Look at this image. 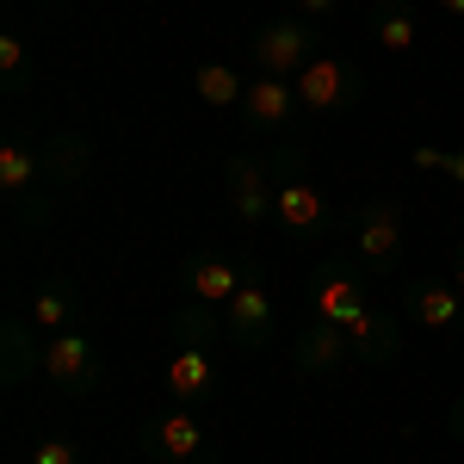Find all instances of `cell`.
Here are the masks:
<instances>
[{
	"label": "cell",
	"mask_w": 464,
	"mask_h": 464,
	"mask_svg": "<svg viewBox=\"0 0 464 464\" xmlns=\"http://www.w3.org/2000/svg\"><path fill=\"white\" fill-rule=\"evenodd\" d=\"M266 168H273V179H279V198H273V223H279L285 236H297V242H304V236H322V229L334 223V205L322 198L316 179L304 174V149L279 137V149H273V161H266Z\"/></svg>",
	"instance_id": "cell-1"
},
{
	"label": "cell",
	"mask_w": 464,
	"mask_h": 464,
	"mask_svg": "<svg viewBox=\"0 0 464 464\" xmlns=\"http://www.w3.org/2000/svg\"><path fill=\"white\" fill-rule=\"evenodd\" d=\"M316 56L322 50H316V25L310 19H266L248 37V63L260 74H279V81H297Z\"/></svg>",
	"instance_id": "cell-2"
},
{
	"label": "cell",
	"mask_w": 464,
	"mask_h": 464,
	"mask_svg": "<svg viewBox=\"0 0 464 464\" xmlns=\"http://www.w3.org/2000/svg\"><path fill=\"white\" fill-rule=\"evenodd\" d=\"M223 322H229V341H236L242 353H260V347L279 334V297L266 291V279H260L254 260H242V285L223 304Z\"/></svg>",
	"instance_id": "cell-3"
},
{
	"label": "cell",
	"mask_w": 464,
	"mask_h": 464,
	"mask_svg": "<svg viewBox=\"0 0 464 464\" xmlns=\"http://www.w3.org/2000/svg\"><path fill=\"white\" fill-rule=\"evenodd\" d=\"M310 304H316V316L341 322V328H353L359 316L378 310V304H372V279L359 273L353 260H316V273H310Z\"/></svg>",
	"instance_id": "cell-4"
},
{
	"label": "cell",
	"mask_w": 464,
	"mask_h": 464,
	"mask_svg": "<svg viewBox=\"0 0 464 464\" xmlns=\"http://www.w3.org/2000/svg\"><path fill=\"white\" fill-rule=\"evenodd\" d=\"M44 378H50L63 396H93L100 384H106L100 347H93L81 328H69V334H50V341H44Z\"/></svg>",
	"instance_id": "cell-5"
},
{
	"label": "cell",
	"mask_w": 464,
	"mask_h": 464,
	"mask_svg": "<svg viewBox=\"0 0 464 464\" xmlns=\"http://www.w3.org/2000/svg\"><path fill=\"white\" fill-rule=\"evenodd\" d=\"M347 236H353V254L372 273H391L396 254H402V205L396 198H365L347 217Z\"/></svg>",
	"instance_id": "cell-6"
},
{
	"label": "cell",
	"mask_w": 464,
	"mask_h": 464,
	"mask_svg": "<svg viewBox=\"0 0 464 464\" xmlns=\"http://www.w3.org/2000/svg\"><path fill=\"white\" fill-rule=\"evenodd\" d=\"M291 87H297L304 111H316V118L347 111V106H359V100H365V74H359L353 63H341V56H316V63L297 74Z\"/></svg>",
	"instance_id": "cell-7"
},
{
	"label": "cell",
	"mask_w": 464,
	"mask_h": 464,
	"mask_svg": "<svg viewBox=\"0 0 464 464\" xmlns=\"http://www.w3.org/2000/svg\"><path fill=\"white\" fill-rule=\"evenodd\" d=\"M223 179H229V211H236V223L266 229V223H273V198H279V179H273V168H266L260 155H229Z\"/></svg>",
	"instance_id": "cell-8"
},
{
	"label": "cell",
	"mask_w": 464,
	"mask_h": 464,
	"mask_svg": "<svg viewBox=\"0 0 464 464\" xmlns=\"http://www.w3.org/2000/svg\"><path fill=\"white\" fill-rule=\"evenodd\" d=\"M236 111H242V124H248L254 137H291V124H297L304 100H297V87L279 81V74H254Z\"/></svg>",
	"instance_id": "cell-9"
},
{
	"label": "cell",
	"mask_w": 464,
	"mask_h": 464,
	"mask_svg": "<svg viewBox=\"0 0 464 464\" xmlns=\"http://www.w3.org/2000/svg\"><path fill=\"white\" fill-rule=\"evenodd\" d=\"M137 446H143L155 464H179V459H205V452H211V440L192 421V409H161V415H149L143 428H137Z\"/></svg>",
	"instance_id": "cell-10"
},
{
	"label": "cell",
	"mask_w": 464,
	"mask_h": 464,
	"mask_svg": "<svg viewBox=\"0 0 464 464\" xmlns=\"http://www.w3.org/2000/svg\"><path fill=\"white\" fill-rule=\"evenodd\" d=\"M291 359H297V372H310V378H334V372L353 359V334H347L341 322H328V316H310L291 334Z\"/></svg>",
	"instance_id": "cell-11"
},
{
	"label": "cell",
	"mask_w": 464,
	"mask_h": 464,
	"mask_svg": "<svg viewBox=\"0 0 464 464\" xmlns=\"http://www.w3.org/2000/svg\"><path fill=\"white\" fill-rule=\"evenodd\" d=\"M402 316L415 328H452V334H464V297L452 279H415L402 291Z\"/></svg>",
	"instance_id": "cell-12"
},
{
	"label": "cell",
	"mask_w": 464,
	"mask_h": 464,
	"mask_svg": "<svg viewBox=\"0 0 464 464\" xmlns=\"http://www.w3.org/2000/svg\"><path fill=\"white\" fill-rule=\"evenodd\" d=\"M179 285H186V297H198V304H229L236 297V285H242V266H229L223 254H186L179 260Z\"/></svg>",
	"instance_id": "cell-13"
},
{
	"label": "cell",
	"mask_w": 464,
	"mask_h": 464,
	"mask_svg": "<svg viewBox=\"0 0 464 464\" xmlns=\"http://www.w3.org/2000/svg\"><path fill=\"white\" fill-rule=\"evenodd\" d=\"M168 396H174L179 409L211 402V396H217V359H211V347H179V353L168 359Z\"/></svg>",
	"instance_id": "cell-14"
},
{
	"label": "cell",
	"mask_w": 464,
	"mask_h": 464,
	"mask_svg": "<svg viewBox=\"0 0 464 464\" xmlns=\"http://www.w3.org/2000/svg\"><path fill=\"white\" fill-rule=\"evenodd\" d=\"M32 186H44V137L13 130V137L0 143V192H6V198H25Z\"/></svg>",
	"instance_id": "cell-15"
},
{
	"label": "cell",
	"mask_w": 464,
	"mask_h": 464,
	"mask_svg": "<svg viewBox=\"0 0 464 464\" xmlns=\"http://www.w3.org/2000/svg\"><path fill=\"white\" fill-rule=\"evenodd\" d=\"M93 168V143L87 137H74V130H56V137H44V186L50 192H63L74 179Z\"/></svg>",
	"instance_id": "cell-16"
},
{
	"label": "cell",
	"mask_w": 464,
	"mask_h": 464,
	"mask_svg": "<svg viewBox=\"0 0 464 464\" xmlns=\"http://www.w3.org/2000/svg\"><path fill=\"white\" fill-rule=\"evenodd\" d=\"M32 328H44V334L81 328V291H74L69 279H44V285L32 291Z\"/></svg>",
	"instance_id": "cell-17"
},
{
	"label": "cell",
	"mask_w": 464,
	"mask_h": 464,
	"mask_svg": "<svg viewBox=\"0 0 464 464\" xmlns=\"http://www.w3.org/2000/svg\"><path fill=\"white\" fill-rule=\"evenodd\" d=\"M347 334H353V359H359V365H391V359L402 353V334H396V322L384 316V310L359 316Z\"/></svg>",
	"instance_id": "cell-18"
},
{
	"label": "cell",
	"mask_w": 464,
	"mask_h": 464,
	"mask_svg": "<svg viewBox=\"0 0 464 464\" xmlns=\"http://www.w3.org/2000/svg\"><path fill=\"white\" fill-rule=\"evenodd\" d=\"M168 328L179 334V347H211L217 334H229V322H223V304H198V297H186L174 316H168Z\"/></svg>",
	"instance_id": "cell-19"
},
{
	"label": "cell",
	"mask_w": 464,
	"mask_h": 464,
	"mask_svg": "<svg viewBox=\"0 0 464 464\" xmlns=\"http://www.w3.org/2000/svg\"><path fill=\"white\" fill-rule=\"evenodd\" d=\"M37 365H44V353L32 347V322L6 316V328H0V378L6 384H25Z\"/></svg>",
	"instance_id": "cell-20"
},
{
	"label": "cell",
	"mask_w": 464,
	"mask_h": 464,
	"mask_svg": "<svg viewBox=\"0 0 464 464\" xmlns=\"http://www.w3.org/2000/svg\"><path fill=\"white\" fill-rule=\"evenodd\" d=\"M372 32H378L384 50H415L421 19H415V6H409V0H372Z\"/></svg>",
	"instance_id": "cell-21"
},
{
	"label": "cell",
	"mask_w": 464,
	"mask_h": 464,
	"mask_svg": "<svg viewBox=\"0 0 464 464\" xmlns=\"http://www.w3.org/2000/svg\"><path fill=\"white\" fill-rule=\"evenodd\" d=\"M192 93H198L205 106H242L248 81L229 69V63H198V69H192Z\"/></svg>",
	"instance_id": "cell-22"
},
{
	"label": "cell",
	"mask_w": 464,
	"mask_h": 464,
	"mask_svg": "<svg viewBox=\"0 0 464 464\" xmlns=\"http://www.w3.org/2000/svg\"><path fill=\"white\" fill-rule=\"evenodd\" d=\"M37 81V69H32V50H25V37H0V87H6V93H25V87H32Z\"/></svg>",
	"instance_id": "cell-23"
},
{
	"label": "cell",
	"mask_w": 464,
	"mask_h": 464,
	"mask_svg": "<svg viewBox=\"0 0 464 464\" xmlns=\"http://www.w3.org/2000/svg\"><path fill=\"white\" fill-rule=\"evenodd\" d=\"M32 464H87V452H81V440H69V433H50V440L32 446Z\"/></svg>",
	"instance_id": "cell-24"
},
{
	"label": "cell",
	"mask_w": 464,
	"mask_h": 464,
	"mask_svg": "<svg viewBox=\"0 0 464 464\" xmlns=\"http://www.w3.org/2000/svg\"><path fill=\"white\" fill-rule=\"evenodd\" d=\"M6 205H13V223H19V229H44V223L56 217L50 192H25V198H6Z\"/></svg>",
	"instance_id": "cell-25"
},
{
	"label": "cell",
	"mask_w": 464,
	"mask_h": 464,
	"mask_svg": "<svg viewBox=\"0 0 464 464\" xmlns=\"http://www.w3.org/2000/svg\"><path fill=\"white\" fill-rule=\"evenodd\" d=\"M415 168H440L464 186V149H415Z\"/></svg>",
	"instance_id": "cell-26"
},
{
	"label": "cell",
	"mask_w": 464,
	"mask_h": 464,
	"mask_svg": "<svg viewBox=\"0 0 464 464\" xmlns=\"http://www.w3.org/2000/svg\"><path fill=\"white\" fill-rule=\"evenodd\" d=\"M291 6H297V13H304V19H328V13H334V6H341V0H291Z\"/></svg>",
	"instance_id": "cell-27"
},
{
	"label": "cell",
	"mask_w": 464,
	"mask_h": 464,
	"mask_svg": "<svg viewBox=\"0 0 464 464\" xmlns=\"http://www.w3.org/2000/svg\"><path fill=\"white\" fill-rule=\"evenodd\" d=\"M446 433H452V440L464 446V402H452V415H446Z\"/></svg>",
	"instance_id": "cell-28"
},
{
	"label": "cell",
	"mask_w": 464,
	"mask_h": 464,
	"mask_svg": "<svg viewBox=\"0 0 464 464\" xmlns=\"http://www.w3.org/2000/svg\"><path fill=\"white\" fill-rule=\"evenodd\" d=\"M452 285H459V297H464V242H459V254H452Z\"/></svg>",
	"instance_id": "cell-29"
},
{
	"label": "cell",
	"mask_w": 464,
	"mask_h": 464,
	"mask_svg": "<svg viewBox=\"0 0 464 464\" xmlns=\"http://www.w3.org/2000/svg\"><path fill=\"white\" fill-rule=\"evenodd\" d=\"M433 6H440L446 19H464V0H433Z\"/></svg>",
	"instance_id": "cell-30"
},
{
	"label": "cell",
	"mask_w": 464,
	"mask_h": 464,
	"mask_svg": "<svg viewBox=\"0 0 464 464\" xmlns=\"http://www.w3.org/2000/svg\"><path fill=\"white\" fill-rule=\"evenodd\" d=\"M179 464H217V459H211V452H205V459H179Z\"/></svg>",
	"instance_id": "cell-31"
},
{
	"label": "cell",
	"mask_w": 464,
	"mask_h": 464,
	"mask_svg": "<svg viewBox=\"0 0 464 464\" xmlns=\"http://www.w3.org/2000/svg\"><path fill=\"white\" fill-rule=\"evenodd\" d=\"M32 6H63V0H32Z\"/></svg>",
	"instance_id": "cell-32"
}]
</instances>
